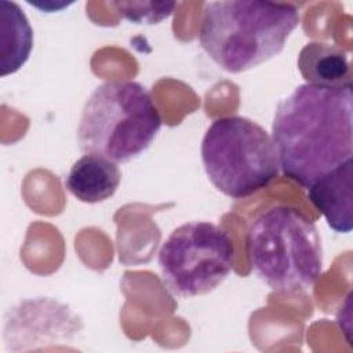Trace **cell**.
<instances>
[{
	"mask_svg": "<svg viewBox=\"0 0 353 353\" xmlns=\"http://www.w3.org/2000/svg\"><path fill=\"white\" fill-rule=\"evenodd\" d=\"M160 127V113L141 83L106 81L84 103L77 141L84 153L127 163L152 145Z\"/></svg>",
	"mask_w": 353,
	"mask_h": 353,
	"instance_id": "4",
	"label": "cell"
},
{
	"mask_svg": "<svg viewBox=\"0 0 353 353\" xmlns=\"http://www.w3.org/2000/svg\"><path fill=\"white\" fill-rule=\"evenodd\" d=\"M247 254L256 276L277 292L305 291L321 274L320 234L306 215L290 205H273L255 216Z\"/></svg>",
	"mask_w": 353,
	"mask_h": 353,
	"instance_id": "3",
	"label": "cell"
},
{
	"mask_svg": "<svg viewBox=\"0 0 353 353\" xmlns=\"http://www.w3.org/2000/svg\"><path fill=\"white\" fill-rule=\"evenodd\" d=\"M298 69L307 84L328 88L352 87L349 54L334 44L307 43L298 55Z\"/></svg>",
	"mask_w": 353,
	"mask_h": 353,
	"instance_id": "9",
	"label": "cell"
},
{
	"mask_svg": "<svg viewBox=\"0 0 353 353\" xmlns=\"http://www.w3.org/2000/svg\"><path fill=\"white\" fill-rule=\"evenodd\" d=\"M298 25L299 11L291 3L210 1L203 10L199 41L219 68L241 73L280 54Z\"/></svg>",
	"mask_w": 353,
	"mask_h": 353,
	"instance_id": "2",
	"label": "cell"
},
{
	"mask_svg": "<svg viewBox=\"0 0 353 353\" xmlns=\"http://www.w3.org/2000/svg\"><path fill=\"white\" fill-rule=\"evenodd\" d=\"M1 76L17 72L29 58L33 47V30L21 7L0 0Z\"/></svg>",
	"mask_w": 353,
	"mask_h": 353,
	"instance_id": "10",
	"label": "cell"
},
{
	"mask_svg": "<svg viewBox=\"0 0 353 353\" xmlns=\"http://www.w3.org/2000/svg\"><path fill=\"white\" fill-rule=\"evenodd\" d=\"M352 174L353 161L347 160L316 179L307 188L309 200L336 233H349L353 228Z\"/></svg>",
	"mask_w": 353,
	"mask_h": 353,
	"instance_id": "7",
	"label": "cell"
},
{
	"mask_svg": "<svg viewBox=\"0 0 353 353\" xmlns=\"http://www.w3.org/2000/svg\"><path fill=\"white\" fill-rule=\"evenodd\" d=\"M121 181L117 163L95 153L77 159L65 178V188L79 201L95 204L110 199Z\"/></svg>",
	"mask_w": 353,
	"mask_h": 353,
	"instance_id": "8",
	"label": "cell"
},
{
	"mask_svg": "<svg viewBox=\"0 0 353 353\" xmlns=\"http://www.w3.org/2000/svg\"><path fill=\"white\" fill-rule=\"evenodd\" d=\"M272 139L283 174L305 188L352 160V87H295L277 105Z\"/></svg>",
	"mask_w": 353,
	"mask_h": 353,
	"instance_id": "1",
	"label": "cell"
},
{
	"mask_svg": "<svg viewBox=\"0 0 353 353\" xmlns=\"http://www.w3.org/2000/svg\"><path fill=\"white\" fill-rule=\"evenodd\" d=\"M234 245L219 226L188 222L171 232L159 251V268L170 292L181 298L215 290L230 273Z\"/></svg>",
	"mask_w": 353,
	"mask_h": 353,
	"instance_id": "6",
	"label": "cell"
},
{
	"mask_svg": "<svg viewBox=\"0 0 353 353\" xmlns=\"http://www.w3.org/2000/svg\"><path fill=\"white\" fill-rule=\"evenodd\" d=\"M117 7L120 15L125 19L135 23H159L163 19L168 18L175 7L174 1H161V3H124L116 1L113 3Z\"/></svg>",
	"mask_w": 353,
	"mask_h": 353,
	"instance_id": "11",
	"label": "cell"
},
{
	"mask_svg": "<svg viewBox=\"0 0 353 353\" xmlns=\"http://www.w3.org/2000/svg\"><path fill=\"white\" fill-rule=\"evenodd\" d=\"M208 179L223 194L244 199L266 188L280 171L272 135L243 116L215 119L201 142Z\"/></svg>",
	"mask_w": 353,
	"mask_h": 353,
	"instance_id": "5",
	"label": "cell"
}]
</instances>
